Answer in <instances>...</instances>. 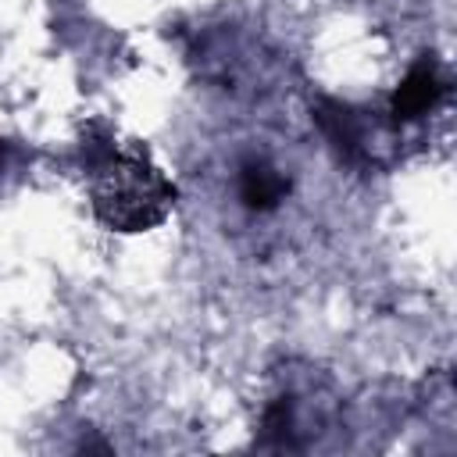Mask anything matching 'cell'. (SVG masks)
I'll return each mask as SVG.
<instances>
[{
	"instance_id": "cell-1",
	"label": "cell",
	"mask_w": 457,
	"mask_h": 457,
	"mask_svg": "<svg viewBox=\"0 0 457 457\" xmlns=\"http://www.w3.org/2000/svg\"><path fill=\"white\" fill-rule=\"evenodd\" d=\"M82 168L89 171V204L111 232H150L175 207V182L150 161L143 146H125L104 125H93L82 143Z\"/></svg>"
},
{
	"instance_id": "cell-6",
	"label": "cell",
	"mask_w": 457,
	"mask_h": 457,
	"mask_svg": "<svg viewBox=\"0 0 457 457\" xmlns=\"http://www.w3.org/2000/svg\"><path fill=\"white\" fill-rule=\"evenodd\" d=\"M446 93H450V79H446V71H443V64L432 57V54H421L411 68H407V75H403V82L396 86V93L389 96V104H386V114H389V121L396 125V129H414L418 121H425L428 114H436L443 104H446Z\"/></svg>"
},
{
	"instance_id": "cell-5",
	"label": "cell",
	"mask_w": 457,
	"mask_h": 457,
	"mask_svg": "<svg viewBox=\"0 0 457 457\" xmlns=\"http://www.w3.org/2000/svg\"><path fill=\"white\" fill-rule=\"evenodd\" d=\"M228 196L246 218H271L293 196V168L271 150H243L228 171Z\"/></svg>"
},
{
	"instance_id": "cell-3",
	"label": "cell",
	"mask_w": 457,
	"mask_h": 457,
	"mask_svg": "<svg viewBox=\"0 0 457 457\" xmlns=\"http://www.w3.org/2000/svg\"><path fill=\"white\" fill-rule=\"evenodd\" d=\"M189 61L200 82L236 100L271 93L282 75V57L271 50V43L257 29L236 21L200 29L189 43Z\"/></svg>"
},
{
	"instance_id": "cell-4",
	"label": "cell",
	"mask_w": 457,
	"mask_h": 457,
	"mask_svg": "<svg viewBox=\"0 0 457 457\" xmlns=\"http://www.w3.org/2000/svg\"><path fill=\"white\" fill-rule=\"evenodd\" d=\"M311 118L325 143L336 150L339 161L353 168H382L400 154L403 129H396L382 111L343 104V100H318L311 104Z\"/></svg>"
},
{
	"instance_id": "cell-2",
	"label": "cell",
	"mask_w": 457,
	"mask_h": 457,
	"mask_svg": "<svg viewBox=\"0 0 457 457\" xmlns=\"http://www.w3.org/2000/svg\"><path fill=\"white\" fill-rule=\"evenodd\" d=\"M339 421V400L314 368H286L275 375L261 418L257 446L261 450H314Z\"/></svg>"
}]
</instances>
